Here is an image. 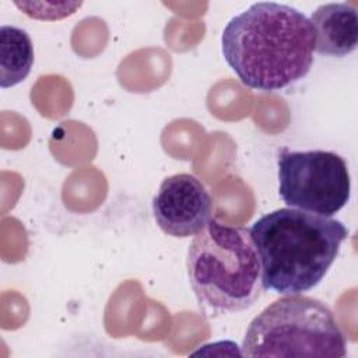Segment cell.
I'll return each instance as SVG.
<instances>
[{
  "instance_id": "1",
  "label": "cell",
  "mask_w": 358,
  "mask_h": 358,
  "mask_svg": "<svg viewBox=\"0 0 358 358\" xmlns=\"http://www.w3.org/2000/svg\"><path fill=\"white\" fill-rule=\"evenodd\" d=\"M221 49L243 85L273 92L310 71L315 31L302 11L282 3L259 1L229 20Z\"/></svg>"
},
{
  "instance_id": "2",
  "label": "cell",
  "mask_w": 358,
  "mask_h": 358,
  "mask_svg": "<svg viewBox=\"0 0 358 358\" xmlns=\"http://www.w3.org/2000/svg\"><path fill=\"white\" fill-rule=\"evenodd\" d=\"M249 229L260 260L263 287L281 295L315 288L348 235L338 220L291 207L262 215Z\"/></svg>"
},
{
  "instance_id": "3",
  "label": "cell",
  "mask_w": 358,
  "mask_h": 358,
  "mask_svg": "<svg viewBox=\"0 0 358 358\" xmlns=\"http://www.w3.org/2000/svg\"><path fill=\"white\" fill-rule=\"evenodd\" d=\"M187 277L201 308L214 313L249 309L264 287L250 229L214 218L194 235L187 250Z\"/></svg>"
},
{
  "instance_id": "4",
  "label": "cell",
  "mask_w": 358,
  "mask_h": 358,
  "mask_svg": "<svg viewBox=\"0 0 358 358\" xmlns=\"http://www.w3.org/2000/svg\"><path fill=\"white\" fill-rule=\"evenodd\" d=\"M242 355L343 358L347 355V340L323 301L302 294L287 295L250 322Z\"/></svg>"
},
{
  "instance_id": "5",
  "label": "cell",
  "mask_w": 358,
  "mask_h": 358,
  "mask_svg": "<svg viewBox=\"0 0 358 358\" xmlns=\"http://www.w3.org/2000/svg\"><path fill=\"white\" fill-rule=\"evenodd\" d=\"M277 164L278 193L288 207L331 217L348 203L351 179L338 154L281 148Z\"/></svg>"
},
{
  "instance_id": "6",
  "label": "cell",
  "mask_w": 358,
  "mask_h": 358,
  "mask_svg": "<svg viewBox=\"0 0 358 358\" xmlns=\"http://www.w3.org/2000/svg\"><path fill=\"white\" fill-rule=\"evenodd\" d=\"M152 213L164 234L189 238L211 221L213 199L194 175L175 173L161 182L152 199Z\"/></svg>"
},
{
  "instance_id": "7",
  "label": "cell",
  "mask_w": 358,
  "mask_h": 358,
  "mask_svg": "<svg viewBox=\"0 0 358 358\" xmlns=\"http://www.w3.org/2000/svg\"><path fill=\"white\" fill-rule=\"evenodd\" d=\"M315 31V50L319 55L344 57L358 43L357 8L350 3H327L310 15Z\"/></svg>"
},
{
  "instance_id": "8",
  "label": "cell",
  "mask_w": 358,
  "mask_h": 358,
  "mask_svg": "<svg viewBox=\"0 0 358 358\" xmlns=\"http://www.w3.org/2000/svg\"><path fill=\"white\" fill-rule=\"evenodd\" d=\"M34 64V45L22 28L1 25L0 28V67L1 88H10L27 78Z\"/></svg>"
}]
</instances>
